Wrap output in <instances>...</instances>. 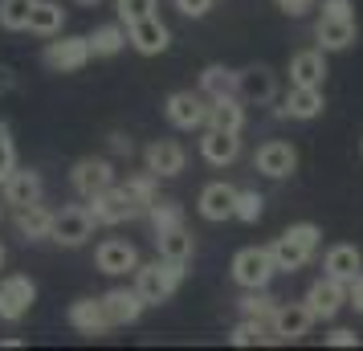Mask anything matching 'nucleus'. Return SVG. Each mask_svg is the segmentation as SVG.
<instances>
[{"label":"nucleus","instance_id":"4","mask_svg":"<svg viewBox=\"0 0 363 351\" xmlns=\"http://www.w3.org/2000/svg\"><path fill=\"white\" fill-rule=\"evenodd\" d=\"M94 213H90V204H66L62 213H53V237L50 241H57V245H86L90 241V233H94Z\"/></svg>","mask_w":363,"mask_h":351},{"label":"nucleus","instance_id":"20","mask_svg":"<svg viewBox=\"0 0 363 351\" xmlns=\"http://www.w3.org/2000/svg\"><path fill=\"white\" fill-rule=\"evenodd\" d=\"M4 204H13V208H25V204H37L41 201V176H37L33 167H13V176L4 180Z\"/></svg>","mask_w":363,"mask_h":351},{"label":"nucleus","instance_id":"10","mask_svg":"<svg viewBox=\"0 0 363 351\" xmlns=\"http://www.w3.org/2000/svg\"><path fill=\"white\" fill-rule=\"evenodd\" d=\"M274 335H278V343H298L302 335L314 327V311L311 302H278V311H274Z\"/></svg>","mask_w":363,"mask_h":351},{"label":"nucleus","instance_id":"28","mask_svg":"<svg viewBox=\"0 0 363 351\" xmlns=\"http://www.w3.org/2000/svg\"><path fill=\"white\" fill-rule=\"evenodd\" d=\"M62 25H66V9H62L57 0H37L33 13H29V33L57 37V33H62Z\"/></svg>","mask_w":363,"mask_h":351},{"label":"nucleus","instance_id":"47","mask_svg":"<svg viewBox=\"0 0 363 351\" xmlns=\"http://www.w3.org/2000/svg\"><path fill=\"white\" fill-rule=\"evenodd\" d=\"M78 4H86V9H94V4H99V0H78Z\"/></svg>","mask_w":363,"mask_h":351},{"label":"nucleus","instance_id":"5","mask_svg":"<svg viewBox=\"0 0 363 351\" xmlns=\"http://www.w3.org/2000/svg\"><path fill=\"white\" fill-rule=\"evenodd\" d=\"M90 213H94L99 225H123V221L139 217V213H143V204L127 192V184H111L106 192H99V196L90 201Z\"/></svg>","mask_w":363,"mask_h":351},{"label":"nucleus","instance_id":"13","mask_svg":"<svg viewBox=\"0 0 363 351\" xmlns=\"http://www.w3.org/2000/svg\"><path fill=\"white\" fill-rule=\"evenodd\" d=\"M94 262H99L102 274H135L139 269V250H135L131 241H123V237H111V241H102L99 250H94Z\"/></svg>","mask_w":363,"mask_h":351},{"label":"nucleus","instance_id":"49","mask_svg":"<svg viewBox=\"0 0 363 351\" xmlns=\"http://www.w3.org/2000/svg\"><path fill=\"white\" fill-rule=\"evenodd\" d=\"M0 217H4V208H0Z\"/></svg>","mask_w":363,"mask_h":351},{"label":"nucleus","instance_id":"19","mask_svg":"<svg viewBox=\"0 0 363 351\" xmlns=\"http://www.w3.org/2000/svg\"><path fill=\"white\" fill-rule=\"evenodd\" d=\"M323 106H327V99H323V86H290L286 106H281L278 115L298 118V123H311V118L323 115Z\"/></svg>","mask_w":363,"mask_h":351},{"label":"nucleus","instance_id":"21","mask_svg":"<svg viewBox=\"0 0 363 351\" xmlns=\"http://www.w3.org/2000/svg\"><path fill=\"white\" fill-rule=\"evenodd\" d=\"M143 306L147 302L139 299V290H106L102 294V311H106V318H111V327H131L135 318L143 315Z\"/></svg>","mask_w":363,"mask_h":351},{"label":"nucleus","instance_id":"14","mask_svg":"<svg viewBox=\"0 0 363 351\" xmlns=\"http://www.w3.org/2000/svg\"><path fill=\"white\" fill-rule=\"evenodd\" d=\"M306 302H311L314 318H335L347 306V282H339V278L323 274V278L306 290Z\"/></svg>","mask_w":363,"mask_h":351},{"label":"nucleus","instance_id":"27","mask_svg":"<svg viewBox=\"0 0 363 351\" xmlns=\"http://www.w3.org/2000/svg\"><path fill=\"white\" fill-rule=\"evenodd\" d=\"M208 127H220V131H237L245 127V102L229 94V99H213L208 102Z\"/></svg>","mask_w":363,"mask_h":351},{"label":"nucleus","instance_id":"15","mask_svg":"<svg viewBox=\"0 0 363 351\" xmlns=\"http://www.w3.org/2000/svg\"><path fill=\"white\" fill-rule=\"evenodd\" d=\"M200 155H204L213 167L237 164V155H241V135L220 131V127H204V135H200Z\"/></svg>","mask_w":363,"mask_h":351},{"label":"nucleus","instance_id":"2","mask_svg":"<svg viewBox=\"0 0 363 351\" xmlns=\"http://www.w3.org/2000/svg\"><path fill=\"white\" fill-rule=\"evenodd\" d=\"M184 282V262H151V266H139L135 269V290H139V299L147 302V306H160L176 294V286Z\"/></svg>","mask_w":363,"mask_h":351},{"label":"nucleus","instance_id":"8","mask_svg":"<svg viewBox=\"0 0 363 351\" xmlns=\"http://www.w3.org/2000/svg\"><path fill=\"white\" fill-rule=\"evenodd\" d=\"M33 302H37V286H33L29 274H9V278L0 282V318H4V323L25 318Z\"/></svg>","mask_w":363,"mask_h":351},{"label":"nucleus","instance_id":"36","mask_svg":"<svg viewBox=\"0 0 363 351\" xmlns=\"http://www.w3.org/2000/svg\"><path fill=\"white\" fill-rule=\"evenodd\" d=\"M160 180H164V176H155L151 167H147V172H139V176H127V192L143 204V213H147V204L160 196Z\"/></svg>","mask_w":363,"mask_h":351},{"label":"nucleus","instance_id":"38","mask_svg":"<svg viewBox=\"0 0 363 351\" xmlns=\"http://www.w3.org/2000/svg\"><path fill=\"white\" fill-rule=\"evenodd\" d=\"M118 4V21L123 25H131V21H143L155 13V0H115Z\"/></svg>","mask_w":363,"mask_h":351},{"label":"nucleus","instance_id":"44","mask_svg":"<svg viewBox=\"0 0 363 351\" xmlns=\"http://www.w3.org/2000/svg\"><path fill=\"white\" fill-rule=\"evenodd\" d=\"M323 17H355L351 0H323Z\"/></svg>","mask_w":363,"mask_h":351},{"label":"nucleus","instance_id":"42","mask_svg":"<svg viewBox=\"0 0 363 351\" xmlns=\"http://www.w3.org/2000/svg\"><path fill=\"white\" fill-rule=\"evenodd\" d=\"M327 343L330 347H359V335L347 331V327H335V331L327 335Z\"/></svg>","mask_w":363,"mask_h":351},{"label":"nucleus","instance_id":"45","mask_svg":"<svg viewBox=\"0 0 363 351\" xmlns=\"http://www.w3.org/2000/svg\"><path fill=\"white\" fill-rule=\"evenodd\" d=\"M111 151L115 155H131V139L127 135H111Z\"/></svg>","mask_w":363,"mask_h":351},{"label":"nucleus","instance_id":"23","mask_svg":"<svg viewBox=\"0 0 363 351\" xmlns=\"http://www.w3.org/2000/svg\"><path fill=\"white\" fill-rule=\"evenodd\" d=\"M327 82V50H302L290 57V86H323Z\"/></svg>","mask_w":363,"mask_h":351},{"label":"nucleus","instance_id":"1","mask_svg":"<svg viewBox=\"0 0 363 351\" xmlns=\"http://www.w3.org/2000/svg\"><path fill=\"white\" fill-rule=\"evenodd\" d=\"M318 245H323V229L311 225V221H302V225H290V229L269 245V253H274V262H278V274H294V269H302L314 253H318Z\"/></svg>","mask_w":363,"mask_h":351},{"label":"nucleus","instance_id":"18","mask_svg":"<svg viewBox=\"0 0 363 351\" xmlns=\"http://www.w3.org/2000/svg\"><path fill=\"white\" fill-rule=\"evenodd\" d=\"M143 164L155 172V176H180L188 167V151L176 143V139H155L147 151H143Z\"/></svg>","mask_w":363,"mask_h":351},{"label":"nucleus","instance_id":"26","mask_svg":"<svg viewBox=\"0 0 363 351\" xmlns=\"http://www.w3.org/2000/svg\"><path fill=\"white\" fill-rule=\"evenodd\" d=\"M323 269H327L330 278H339V282H351V278L363 269L359 245H330L327 257H323Z\"/></svg>","mask_w":363,"mask_h":351},{"label":"nucleus","instance_id":"48","mask_svg":"<svg viewBox=\"0 0 363 351\" xmlns=\"http://www.w3.org/2000/svg\"><path fill=\"white\" fill-rule=\"evenodd\" d=\"M0 266H4V245H0Z\"/></svg>","mask_w":363,"mask_h":351},{"label":"nucleus","instance_id":"46","mask_svg":"<svg viewBox=\"0 0 363 351\" xmlns=\"http://www.w3.org/2000/svg\"><path fill=\"white\" fill-rule=\"evenodd\" d=\"M4 90H13V69L9 66H0V94H4Z\"/></svg>","mask_w":363,"mask_h":351},{"label":"nucleus","instance_id":"33","mask_svg":"<svg viewBox=\"0 0 363 351\" xmlns=\"http://www.w3.org/2000/svg\"><path fill=\"white\" fill-rule=\"evenodd\" d=\"M127 29L123 25H99L94 33H90V50H94V57H115V53L127 50Z\"/></svg>","mask_w":363,"mask_h":351},{"label":"nucleus","instance_id":"41","mask_svg":"<svg viewBox=\"0 0 363 351\" xmlns=\"http://www.w3.org/2000/svg\"><path fill=\"white\" fill-rule=\"evenodd\" d=\"M347 306H355V311L363 315V269L347 282Z\"/></svg>","mask_w":363,"mask_h":351},{"label":"nucleus","instance_id":"40","mask_svg":"<svg viewBox=\"0 0 363 351\" xmlns=\"http://www.w3.org/2000/svg\"><path fill=\"white\" fill-rule=\"evenodd\" d=\"M213 4H216V0H176V9H180L184 17H192V21L208 17V13H213Z\"/></svg>","mask_w":363,"mask_h":351},{"label":"nucleus","instance_id":"16","mask_svg":"<svg viewBox=\"0 0 363 351\" xmlns=\"http://www.w3.org/2000/svg\"><path fill=\"white\" fill-rule=\"evenodd\" d=\"M200 217L204 221H229L233 213H237V188L225 184V180H216V184H204L200 188Z\"/></svg>","mask_w":363,"mask_h":351},{"label":"nucleus","instance_id":"3","mask_svg":"<svg viewBox=\"0 0 363 351\" xmlns=\"http://www.w3.org/2000/svg\"><path fill=\"white\" fill-rule=\"evenodd\" d=\"M274 274H278V262H274L269 245H249L233 257V282L241 290H265L274 282Z\"/></svg>","mask_w":363,"mask_h":351},{"label":"nucleus","instance_id":"11","mask_svg":"<svg viewBox=\"0 0 363 351\" xmlns=\"http://www.w3.org/2000/svg\"><path fill=\"white\" fill-rule=\"evenodd\" d=\"M253 167H257L262 176H269V180H286V176H294V167H298L294 143H286V139H269V143H262L257 155H253Z\"/></svg>","mask_w":363,"mask_h":351},{"label":"nucleus","instance_id":"22","mask_svg":"<svg viewBox=\"0 0 363 351\" xmlns=\"http://www.w3.org/2000/svg\"><path fill=\"white\" fill-rule=\"evenodd\" d=\"M69 327L82 335H106L111 331V318H106V311H102V299H78L69 302Z\"/></svg>","mask_w":363,"mask_h":351},{"label":"nucleus","instance_id":"30","mask_svg":"<svg viewBox=\"0 0 363 351\" xmlns=\"http://www.w3.org/2000/svg\"><path fill=\"white\" fill-rule=\"evenodd\" d=\"M233 347H262V343H278V335L269 323H257V318H241L237 327L229 331Z\"/></svg>","mask_w":363,"mask_h":351},{"label":"nucleus","instance_id":"7","mask_svg":"<svg viewBox=\"0 0 363 351\" xmlns=\"http://www.w3.org/2000/svg\"><path fill=\"white\" fill-rule=\"evenodd\" d=\"M237 99L249 106H269L278 99V74L269 66H245L237 69Z\"/></svg>","mask_w":363,"mask_h":351},{"label":"nucleus","instance_id":"43","mask_svg":"<svg viewBox=\"0 0 363 351\" xmlns=\"http://www.w3.org/2000/svg\"><path fill=\"white\" fill-rule=\"evenodd\" d=\"M278 9L286 13V17H306L314 9V0H278Z\"/></svg>","mask_w":363,"mask_h":351},{"label":"nucleus","instance_id":"39","mask_svg":"<svg viewBox=\"0 0 363 351\" xmlns=\"http://www.w3.org/2000/svg\"><path fill=\"white\" fill-rule=\"evenodd\" d=\"M13 167H17V151H13V139H9V127L0 123V184L13 176Z\"/></svg>","mask_w":363,"mask_h":351},{"label":"nucleus","instance_id":"31","mask_svg":"<svg viewBox=\"0 0 363 351\" xmlns=\"http://www.w3.org/2000/svg\"><path fill=\"white\" fill-rule=\"evenodd\" d=\"M200 94L213 102V99H229L237 94V69H225V66H208L200 74Z\"/></svg>","mask_w":363,"mask_h":351},{"label":"nucleus","instance_id":"17","mask_svg":"<svg viewBox=\"0 0 363 351\" xmlns=\"http://www.w3.org/2000/svg\"><path fill=\"white\" fill-rule=\"evenodd\" d=\"M127 37H131V45L139 53H147V57H155V53H164L167 50V41H172V33H167V25L155 13L143 21H131L127 25Z\"/></svg>","mask_w":363,"mask_h":351},{"label":"nucleus","instance_id":"9","mask_svg":"<svg viewBox=\"0 0 363 351\" xmlns=\"http://www.w3.org/2000/svg\"><path fill=\"white\" fill-rule=\"evenodd\" d=\"M167 123L180 127V131H196V127H208V99L196 94V90H176L167 99Z\"/></svg>","mask_w":363,"mask_h":351},{"label":"nucleus","instance_id":"34","mask_svg":"<svg viewBox=\"0 0 363 351\" xmlns=\"http://www.w3.org/2000/svg\"><path fill=\"white\" fill-rule=\"evenodd\" d=\"M37 0H0V29L9 33H21L29 29V13H33Z\"/></svg>","mask_w":363,"mask_h":351},{"label":"nucleus","instance_id":"32","mask_svg":"<svg viewBox=\"0 0 363 351\" xmlns=\"http://www.w3.org/2000/svg\"><path fill=\"white\" fill-rule=\"evenodd\" d=\"M147 221H151L155 233H167V229L184 225V204L172 201V196H155V201L147 204Z\"/></svg>","mask_w":363,"mask_h":351},{"label":"nucleus","instance_id":"25","mask_svg":"<svg viewBox=\"0 0 363 351\" xmlns=\"http://www.w3.org/2000/svg\"><path fill=\"white\" fill-rule=\"evenodd\" d=\"M17 233L25 237V241H50L53 237V213L41 201L17 208Z\"/></svg>","mask_w":363,"mask_h":351},{"label":"nucleus","instance_id":"24","mask_svg":"<svg viewBox=\"0 0 363 351\" xmlns=\"http://www.w3.org/2000/svg\"><path fill=\"white\" fill-rule=\"evenodd\" d=\"M314 37H318V50H327V53L347 50L355 41V17H318Z\"/></svg>","mask_w":363,"mask_h":351},{"label":"nucleus","instance_id":"35","mask_svg":"<svg viewBox=\"0 0 363 351\" xmlns=\"http://www.w3.org/2000/svg\"><path fill=\"white\" fill-rule=\"evenodd\" d=\"M274 311H278V299L265 294V290H249L241 299V315L245 318H257V323H274Z\"/></svg>","mask_w":363,"mask_h":351},{"label":"nucleus","instance_id":"12","mask_svg":"<svg viewBox=\"0 0 363 351\" xmlns=\"http://www.w3.org/2000/svg\"><path fill=\"white\" fill-rule=\"evenodd\" d=\"M45 66L50 69H62V74H74V69H82L94 50H90V37H62V41H50L45 45Z\"/></svg>","mask_w":363,"mask_h":351},{"label":"nucleus","instance_id":"29","mask_svg":"<svg viewBox=\"0 0 363 351\" xmlns=\"http://www.w3.org/2000/svg\"><path fill=\"white\" fill-rule=\"evenodd\" d=\"M155 245H160V257H167V262H192V253H196V241H192V233L184 229V225H176V229H167V233H155Z\"/></svg>","mask_w":363,"mask_h":351},{"label":"nucleus","instance_id":"6","mask_svg":"<svg viewBox=\"0 0 363 351\" xmlns=\"http://www.w3.org/2000/svg\"><path fill=\"white\" fill-rule=\"evenodd\" d=\"M115 176L118 172H115L111 160H94V155H90V160H78V164H74L69 184H74V192H78L82 201H94L99 192H106V188L115 184Z\"/></svg>","mask_w":363,"mask_h":351},{"label":"nucleus","instance_id":"37","mask_svg":"<svg viewBox=\"0 0 363 351\" xmlns=\"http://www.w3.org/2000/svg\"><path fill=\"white\" fill-rule=\"evenodd\" d=\"M265 213V196L262 192H253V188H237V213L233 217L245 221V225H257Z\"/></svg>","mask_w":363,"mask_h":351}]
</instances>
